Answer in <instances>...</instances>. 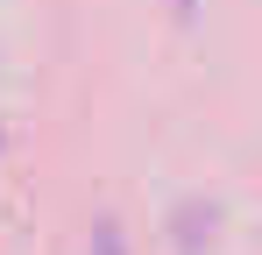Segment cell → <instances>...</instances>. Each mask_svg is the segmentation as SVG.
<instances>
[{"instance_id":"1","label":"cell","mask_w":262,"mask_h":255,"mask_svg":"<svg viewBox=\"0 0 262 255\" xmlns=\"http://www.w3.org/2000/svg\"><path fill=\"white\" fill-rule=\"evenodd\" d=\"M85 255H128V234H121V220H99L92 227V248Z\"/></svg>"},{"instance_id":"2","label":"cell","mask_w":262,"mask_h":255,"mask_svg":"<svg viewBox=\"0 0 262 255\" xmlns=\"http://www.w3.org/2000/svg\"><path fill=\"white\" fill-rule=\"evenodd\" d=\"M177 14H184V22H191V14H199V0H177Z\"/></svg>"}]
</instances>
